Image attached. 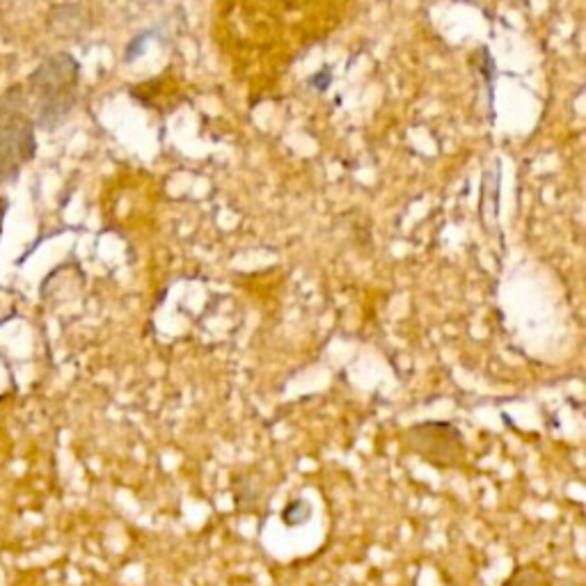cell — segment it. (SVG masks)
Returning <instances> with one entry per match:
<instances>
[{"mask_svg": "<svg viewBox=\"0 0 586 586\" xmlns=\"http://www.w3.org/2000/svg\"><path fill=\"white\" fill-rule=\"evenodd\" d=\"M78 83V62L69 53H55L42 62L30 76L33 90L42 106H39V122L46 129H55L74 106V87Z\"/></svg>", "mask_w": 586, "mask_h": 586, "instance_id": "6da1fadb", "label": "cell"}, {"mask_svg": "<svg viewBox=\"0 0 586 586\" xmlns=\"http://www.w3.org/2000/svg\"><path fill=\"white\" fill-rule=\"evenodd\" d=\"M403 442L413 454L435 467H458L465 458V442L449 422H424L403 433Z\"/></svg>", "mask_w": 586, "mask_h": 586, "instance_id": "7a4b0ae2", "label": "cell"}, {"mask_svg": "<svg viewBox=\"0 0 586 586\" xmlns=\"http://www.w3.org/2000/svg\"><path fill=\"white\" fill-rule=\"evenodd\" d=\"M504 586H552L550 577L538 566H522L513 573Z\"/></svg>", "mask_w": 586, "mask_h": 586, "instance_id": "3957f363", "label": "cell"}, {"mask_svg": "<svg viewBox=\"0 0 586 586\" xmlns=\"http://www.w3.org/2000/svg\"><path fill=\"white\" fill-rule=\"evenodd\" d=\"M145 42H147V35H138L136 39H133V42L126 46V60L138 58V53L142 51V46H145Z\"/></svg>", "mask_w": 586, "mask_h": 586, "instance_id": "277c9868", "label": "cell"}, {"mask_svg": "<svg viewBox=\"0 0 586 586\" xmlns=\"http://www.w3.org/2000/svg\"><path fill=\"white\" fill-rule=\"evenodd\" d=\"M312 85H314L319 92L326 90V87L330 85V74H328V71H319V76H314V78H312Z\"/></svg>", "mask_w": 586, "mask_h": 586, "instance_id": "5b68a950", "label": "cell"}]
</instances>
